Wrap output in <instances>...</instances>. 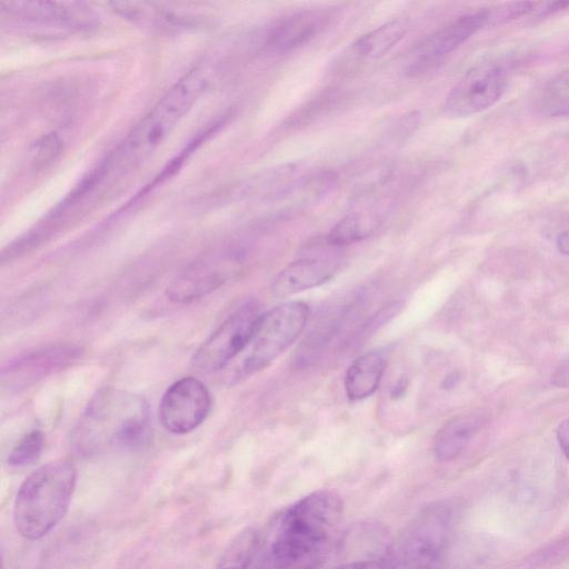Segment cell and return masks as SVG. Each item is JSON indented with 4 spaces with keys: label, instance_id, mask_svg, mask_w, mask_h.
<instances>
[{
    "label": "cell",
    "instance_id": "ba28073f",
    "mask_svg": "<svg viewBox=\"0 0 569 569\" xmlns=\"http://www.w3.org/2000/svg\"><path fill=\"white\" fill-rule=\"evenodd\" d=\"M506 72L494 63L471 69L448 94L444 113L448 117L472 116L495 105L505 93Z\"/></svg>",
    "mask_w": 569,
    "mask_h": 569
},
{
    "label": "cell",
    "instance_id": "ffe728a7",
    "mask_svg": "<svg viewBox=\"0 0 569 569\" xmlns=\"http://www.w3.org/2000/svg\"><path fill=\"white\" fill-rule=\"evenodd\" d=\"M379 219L374 214H353L342 219L328 234V245L342 247L363 241L377 228Z\"/></svg>",
    "mask_w": 569,
    "mask_h": 569
},
{
    "label": "cell",
    "instance_id": "7a4b0ae2",
    "mask_svg": "<svg viewBox=\"0 0 569 569\" xmlns=\"http://www.w3.org/2000/svg\"><path fill=\"white\" fill-rule=\"evenodd\" d=\"M341 496L322 489L299 499L279 515L266 538L263 563L267 569H317L331 551L342 522Z\"/></svg>",
    "mask_w": 569,
    "mask_h": 569
},
{
    "label": "cell",
    "instance_id": "5b68a950",
    "mask_svg": "<svg viewBox=\"0 0 569 569\" xmlns=\"http://www.w3.org/2000/svg\"><path fill=\"white\" fill-rule=\"evenodd\" d=\"M455 512L451 504L425 506L407 525L391 551L397 566L407 569H439L451 544Z\"/></svg>",
    "mask_w": 569,
    "mask_h": 569
},
{
    "label": "cell",
    "instance_id": "cb8c5ba5",
    "mask_svg": "<svg viewBox=\"0 0 569 569\" xmlns=\"http://www.w3.org/2000/svg\"><path fill=\"white\" fill-rule=\"evenodd\" d=\"M397 567L391 554H388L378 558L361 559V561L346 563L333 569H396Z\"/></svg>",
    "mask_w": 569,
    "mask_h": 569
},
{
    "label": "cell",
    "instance_id": "8992f818",
    "mask_svg": "<svg viewBox=\"0 0 569 569\" xmlns=\"http://www.w3.org/2000/svg\"><path fill=\"white\" fill-rule=\"evenodd\" d=\"M309 307L302 302L279 305L264 313L256 329L243 366L244 375H252L271 365L304 332Z\"/></svg>",
    "mask_w": 569,
    "mask_h": 569
},
{
    "label": "cell",
    "instance_id": "d4e9b609",
    "mask_svg": "<svg viewBox=\"0 0 569 569\" xmlns=\"http://www.w3.org/2000/svg\"><path fill=\"white\" fill-rule=\"evenodd\" d=\"M557 438L562 451L569 462V418L566 419L557 429Z\"/></svg>",
    "mask_w": 569,
    "mask_h": 569
},
{
    "label": "cell",
    "instance_id": "30bf717a",
    "mask_svg": "<svg viewBox=\"0 0 569 569\" xmlns=\"http://www.w3.org/2000/svg\"><path fill=\"white\" fill-rule=\"evenodd\" d=\"M487 24L488 15L484 9V11L459 17L454 22L438 29L422 44H419L409 56L406 75L417 77L431 71L446 56L455 52Z\"/></svg>",
    "mask_w": 569,
    "mask_h": 569
},
{
    "label": "cell",
    "instance_id": "9c48e42d",
    "mask_svg": "<svg viewBox=\"0 0 569 569\" xmlns=\"http://www.w3.org/2000/svg\"><path fill=\"white\" fill-rule=\"evenodd\" d=\"M211 406L206 386L197 378L185 377L167 389L159 407V419L166 431L184 435L205 421Z\"/></svg>",
    "mask_w": 569,
    "mask_h": 569
},
{
    "label": "cell",
    "instance_id": "83f0119b",
    "mask_svg": "<svg viewBox=\"0 0 569 569\" xmlns=\"http://www.w3.org/2000/svg\"><path fill=\"white\" fill-rule=\"evenodd\" d=\"M457 381H458L457 376H456V375H451V376H449V377L446 378V381H445V383H444V386H445L446 388L454 387Z\"/></svg>",
    "mask_w": 569,
    "mask_h": 569
},
{
    "label": "cell",
    "instance_id": "ac0fdd59",
    "mask_svg": "<svg viewBox=\"0 0 569 569\" xmlns=\"http://www.w3.org/2000/svg\"><path fill=\"white\" fill-rule=\"evenodd\" d=\"M406 32V23L397 19V21L386 23L359 37L353 44V49L358 55L376 59L391 51L402 41Z\"/></svg>",
    "mask_w": 569,
    "mask_h": 569
},
{
    "label": "cell",
    "instance_id": "8fae6325",
    "mask_svg": "<svg viewBox=\"0 0 569 569\" xmlns=\"http://www.w3.org/2000/svg\"><path fill=\"white\" fill-rule=\"evenodd\" d=\"M3 14L22 21L69 29H88L97 25L92 8L82 3L2 2Z\"/></svg>",
    "mask_w": 569,
    "mask_h": 569
},
{
    "label": "cell",
    "instance_id": "9a60e30c",
    "mask_svg": "<svg viewBox=\"0 0 569 569\" xmlns=\"http://www.w3.org/2000/svg\"><path fill=\"white\" fill-rule=\"evenodd\" d=\"M486 422L487 418L481 412L457 415L448 421L435 437L434 454L438 461L451 462L461 455Z\"/></svg>",
    "mask_w": 569,
    "mask_h": 569
},
{
    "label": "cell",
    "instance_id": "d6986e66",
    "mask_svg": "<svg viewBox=\"0 0 569 569\" xmlns=\"http://www.w3.org/2000/svg\"><path fill=\"white\" fill-rule=\"evenodd\" d=\"M262 535L248 527L239 532L228 544L214 569H249L258 555Z\"/></svg>",
    "mask_w": 569,
    "mask_h": 569
},
{
    "label": "cell",
    "instance_id": "52a82bcc",
    "mask_svg": "<svg viewBox=\"0 0 569 569\" xmlns=\"http://www.w3.org/2000/svg\"><path fill=\"white\" fill-rule=\"evenodd\" d=\"M264 313L255 302L247 303L229 316L198 348L193 366L198 373L221 372L244 349L251 345Z\"/></svg>",
    "mask_w": 569,
    "mask_h": 569
},
{
    "label": "cell",
    "instance_id": "7402d4cb",
    "mask_svg": "<svg viewBox=\"0 0 569 569\" xmlns=\"http://www.w3.org/2000/svg\"><path fill=\"white\" fill-rule=\"evenodd\" d=\"M44 435L38 429H34L19 439L8 456V465L12 467H24L32 465L41 457L44 449Z\"/></svg>",
    "mask_w": 569,
    "mask_h": 569
},
{
    "label": "cell",
    "instance_id": "7c38bea8",
    "mask_svg": "<svg viewBox=\"0 0 569 569\" xmlns=\"http://www.w3.org/2000/svg\"><path fill=\"white\" fill-rule=\"evenodd\" d=\"M114 11L135 25L156 32H181L201 26L203 17L194 8L164 3H113Z\"/></svg>",
    "mask_w": 569,
    "mask_h": 569
},
{
    "label": "cell",
    "instance_id": "44dd1931",
    "mask_svg": "<svg viewBox=\"0 0 569 569\" xmlns=\"http://www.w3.org/2000/svg\"><path fill=\"white\" fill-rule=\"evenodd\" d=\"M543 109L553 117L569 116V69L545 87Z\"/></svg>",
    "mask_w": 569,
    "mask_h": 569
},
{
    "label": "cell",
    "instance_id": "6da1fadb",
    "mask_svg": "<svg viewBox=\"0 0 569 569\" xmlns=\"http://www.w3.org/2000/svg\"><path fill=\"white\" fill-rule=\"evenodd\" d=\"M209 85V71L198 66L187 72L152 107L71 196L77 203L105 185L131 174L151 157L191 111Z\"/></svg>",
    "mask_w": 569,
    "mask_h": 569
},
{
    "label": "cell",
    "instance_id": "277c9868",
    "mask_svg": "<svg viewBox=\"0 0 569 569\" xmlns=\"http://www.w3.org/2000/svg\"><path fill=\"white\" fill-rule=\"evenodd\" d=\"M77 485V469L58 459L36 469L19 487L14 503V524L19 535L39 541L62 522Z\"/></svg>",
    "mask_w": 569,
    "mask_h": 569
},
{
    "label": "cell",
    "instance_id": "5bb4252c",
    "mask_svg": "<svg viewBox=\"0 0 569 569\" xmlns=\"http://www.w3.org/2000/svg\"><path fill=\"white\" fill-rule=\"evenodd\" d=\"M331 19L325 9H309L289 16L269 35L267 46L276 53H287L311 41Z\"/></svg>",
    "mask_w": 569,
    "mask_h": 569
},
{
    "label": "cell",
    "instance_id": "484cf974",
    "mask_svg": "<svg viewBox=\"0 0 569 569\" xmlns=\"http://www.w3.org/2000/svg\"><path fill=\"white\" fill-rule=\"evenodd\" d=\"M554 384L561 387H569V363L559 367L554 376Z\"/></svg>",
    "mask_w": 569,
    "mask_h": 569
},
{
    "label": "cell",
    "instance_id": "2e32d148",
    "mask_svg": "<svg viewBox=\"0 0 569 569\" xmlns=\"http://www.w3.org/2000/svg\"><path fill=\"white\" fill-rule=\"evenodd\" d=\"M386 358L378 352L366 353L355 359L345 376L346 395L352 402L373 396L382 382Z\"/></svg>",
    "mask_w": 569,
    "mask_h": 569
},
{
    "label": "cell",
    "instance_id": "603a6c76",
    "mask_svg": "<svg viewBox=\"0 0 569 569\" xmlns=\"http://www.w3.org/2000/svg\"><path fill=\"white\" fill-rule=\"evenodd\" d=\"M534 5L532 3H512L499 6L494 9H486L488 15V24H501L518 17H522L533 12Z\"/></svg>",
    "mask_w": 569,
    "mask_h": 569
},
{
    "label": "cell",
    "instance_id": "4316f807",
    "mask_svg": "<svg viewBox=\"0 0 569 569\" xmlns=\"http://www.w3.org/2000/svg\"><path fill=\"white\" fill-rule=\"evenodd\" d=\"M557 246L559 248V251H561L564 255L569 256V231L559 234L557 238Z\"/></svg>",
    "mask_w": 569,
    "mask_h": 569
},
{
    "label": "cell",
    "instance_id": "3957f363",
    "mask_svg": "<svg viewBox=\"0 0 569 569\" xmlns=\"http://www.w3.org/2000/svg\"><path fill=\"white\" fill-rule=\"evenodd\" d=\"M149 434V409L145 399L116 388L99 392L74 429L77 451L91 455L106 449L142 446Z\"/></svg>",
    "mask_w": 569,
    "mask_h": 569
},
{
    "label": "cell",
    "instance_id": "e0dca14e",
    "mask_svg": "<svg viewBox=\"0 0 569 569\" xmlns=\"http://www.w3.org/2000/svg\"><path fill=\"white\" fill-rule=\"evenodd\" d=\"M73 349H51V351L38 352L21 359L8 368L9 385H28L55 369L61 368L74 358Z\"/></svg>",
    "mask_w": 569,
    "mask_h": 569
},
{
    "label": "cell",
    "instance_id": "4fadbf2b",
    "mask_svg": "<svg viewBox=\"0 0 569 569\" xmlns=\"http://www.w3.org/2000/svg\"><path fill=\"white\" fill-rule=\"evenodd\" d=\"M338 262L329 258L307 257L289 264L276 277L272 292L277 297L292 296L321 286L334 277Z\"/></svg>",
    "mask_w": 569,
    "mask_h": 569
}]
</instances>
